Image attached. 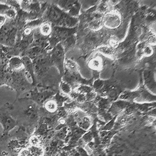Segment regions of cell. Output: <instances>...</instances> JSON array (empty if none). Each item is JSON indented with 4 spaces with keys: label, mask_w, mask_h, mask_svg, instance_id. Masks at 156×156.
<instances>
[{
    "label": "cell",
    "mask_w": 156,
    "mask_h": 156,
    "mask_svg": "<svg viewBox=\"0 0 156 156\" xmlns=\"http://www.w3.org/2000/svg\"><path fill=\"white\" fill-rule=\"evenodd\" d=\"M18 27L15 20H6L0 28V44L12 48L16 44L18 34Z\"/></svg>",
    "instance_id": "6da1fadb"
},
{
    "label": "cell",
    "mask_w": 156,
    "mask_h": 156,
    "mask_svg": "<svg viewBox=\"0 0 156 156\" xmlns=\"http://www.w3.org/2000/svg\"><path fill=\"white\" fill-rule=\"evenodd\" d=\"M13 108V104L7 103L0 108V123L3 126L4 132L5 134L17 124V121L11 115V110Z\"/></svg>",
    "instance_id": "7a4b0ae2"
},
{
    "label": "cell",
    "mask_w": 156,
    "mask_h": 156,
    "mask_svg": "<svg viewBox=\"0 0 156 156\" xmlns=\"http://www.w3.org/2000/svg\"><path fill=\"white\" fill-rule=\"evenodd\" d=\"M62 12L54 6H51L48 9L45 15V18H46L48 23H56L58 25L59 21L62 20Z\"/></svg>",
    "instance_id": "3957f363"
},
{
    "label": "cell",
    "mask_w": 156,
    "mask_h": 156,
    "mask_svg": "<svg viewBox=\"0 0 156 156\" xmlns=\"http://www.w3.org/2000/svg\"><path fill=\"white\" fill-rule=\"evenodd\" d=\"M21 60L23 61L24 69L29 75L31 77L32 80V84L34 87H36L37 84V80H36L34 69V62L31 59L27 56H23L21 57Z\"/></svg>",
    "instance_id": "277c9868"
},
{
    "label": "cell",
    "mask_w": 156,
    "mask_h": 156,
    "mask_svg": "<svg viewBox=\"0 0 156 156\" xmlns=\"http://www.w3.org/2000/svg\"><path fill=\"white\" fill-rule=\"evenodd\" d=\"M64 57V53L62 46L60 45H58L55 46L53 50L51 51V60L56 66L60 68L62 65V60Z\"/></svg>",
    "instance_id": "5b68a950"
},
{
    "label": "cell",
    "mask_w": 156,
    "mask_h": 156,
    "mask_svg": "<svg viewBox=\"0 0 156 156\" xmlns=\"http://www.w3.org/2000/svg\"><path fill=\"white\" fill-rule=\"evenodd\" d=\"M0 15L5 16L8 20H15L17 16V11L2 1H0Z\"/></svg>",
    "instance_id": "8992f818"
},
{
    "label": "cell",
    "mask_w": 156,
    "mask_h": 156,
    "mask_svg": "<svg viewBox=\"0 0 156 156\" xmlns=\"http://www.w3.org/2000/svg\"><path fill=\"white\" fill-rule=\"evenodd\" d=\"M8 69L11 72H18L24 69V65L21 57L16 56L9 59Z\"/></svg>",
    "instance_id": "52a82bcc"
},
{
    "label": "cell",
    "mask_w": 156,
    "mask_h": 156,
    "mask_svg": "<svg viewBox=\"0 0 156 156\" xmlns=\"http://www.w3.org/2000/svg\"><path fill=\"white\" fill-rule=\"evenodd\" d=\"M43 50V49L39 46L31 47L28 48L21 57L27 56L33 61L42 54Z\"/></svg>",
    "instance_id": "ba28073f"
},
{
    "label": "cell",
    "mask_w": 156,
    "mask_h": 156,
    "mask_svg": "<svg viewBox=\"0 0 156 156\" xmlns=\"http://www.w3.org/2000/svg\"><path fill=\"white\" fill-rule=\"evenodd\" d=\"M40 34L45 37L50 36L52 32L51 25L48 22H44L41 23L38 28Z\"/></svg>",
    "instance_id": "9c48e42d"
},
{
    "label": "cell",
    "mask_w": 156,
    "mask_h": 156,
    "mask_svg": "<svg viewBox=\"0 0 156 156\" xmlns=\"http://www.w3.org/2000/svg\"><path fill=\"white\" fill-rule=\"evenodd\" d=\"M44 106L45 109L50 112H55L57 108L56 103L53 100H50L46 101Z\"/></svg>",
    "instance_id": "30bf717a"
},
{
    "label": "cell",
    "mask_w": 156,
    "mask_h": 156,
    "mask_svg": "<svg viewBox=\"0 0 156 156\" xmlns=\"http://www.w3.org/2000/svg\"><path fill=\"white\" fill-rule=\"evenodd\" d=\"M66 67L68 69L71 73H76L78 71V66L76 62H73V60H68L66 61Z\"/></svg>",
    "instance_id": "8fae6325"
},
{
    "label": "cell",
    "mask_w": 156,
    "mask_h": 156,
    "mask_svg": "<svg viewBox=\"0 0 156 156\" xmlns=\"http://www.w3.org/2000/svg\"><path fill=\"white\" fill-rule=\"evenodd\" d=\"M60 89L62 90V92L66 93V94L70 92V90H71V89H70V87H69V85L66 83H65V82H62L61 83V84H60Z\"/></svg>",
    "instance_id": "7c38bea8"
},
{
    "label": "cell",
    "mask_w": 156,
    "mask_h": 156,
    "mask_svg": "<svg viewBox=\"0 0 156 156\" xmlns=\"http://www.w3.org/2000/svg\"><path fill=\"white\" fill-rule=\"evenodd\" d=\"M100 51L106 55H111L114 53V50L110 47H104L101 48Z\"/></svg>",
    "instance_id": "4fadbf2b"
},
{
    "label": "cell",
    "mask_w": 156,
    "mask_h": 156,
    "mask_svg": "<svg viewBox=\"0 0 156 156\" xmlns=\"http://www.w3.org/2000/svg\"><path fill=\"white\" fill-rule=\"evenodd\" d=\"M101 21L99 20H96L93 21L90 23V27L93 29H98L99 27H101Z\"/></svg>",
    "instance_id": "5bb4252c"
},
{
    "label": "cell",
    "mask_w": 156,
    "mask_h": 156,
    "mask_svg": "<svg viewBox=\"0 0 156 156\" xmlns=\"http://www.w3.org/2000/svg\"><path fill=\"white\" fill-rule=\"evenodd\" d=\"M6 20H7V18H6L5 16L0 15V28H1L2 26L4 25Z\"/></svg>",
    "instance_id": "9a60e30c"
},
{
    "label": "cell",
    "mask_w": 156,
    "mask_h": 156,
    "mask_svg": "<svg viewBox=\"0 0 156 156\" xmlns=\"http://www.w3.org/2000/svg\"><path fill=\"white\" fill-rule=\"evenodd\" d=\"M107 9V6L105 5V4H101V5H99V10L100 12H105Z\"/></svg>",
    "instance_id": "2e32d148"
},
{
    "label": "cell",
    "mask_w": 156,
    "mask_h": 156,
    "mask_svg": "<svg viewBox=\"0 0 156 156\" xmlns=\"http://www.w3.org/2000/svg\"><path fill=\"white\" fill-rule=\"evenodd\" d=\"M92 66L93 67L95 68L98 67L99 66V62L97 60H94L92 63Z\"/></svg>",
    "instance_id": "e0dca14e"
},
{
    "label": "cell",
    "mask_w": 156,
    "mask_h": 156,
    "mask_svg": "<svg viewBox=\"0 0 156 156\" xmlns=\"http://www.w3.org/2000/svg\"><path fill=\"white\" fill-rule=\"evenodd\" d=\"M151 51L149 48H147L144 51V53L146 55H149L151 54Z\"/></svg>",
    "instance_id": "ac0fdd59"
},
{
    "label": "cell",
    "mask_w": 156,
    "mask_h": 156,
    "mask_svg": "<svg viewBox=\"0 0 156 156\" xmlns=\"http://www.w3.org/2000/svg\"><path fill=\"white\" fill-rule=\"evenodd\" d=\"M2 46H3V45H2L0 44V50L2 48Z\"/></svg>",
    "instance_id": "d6986e66"
}]
</instances>
